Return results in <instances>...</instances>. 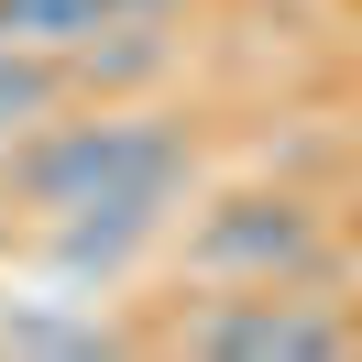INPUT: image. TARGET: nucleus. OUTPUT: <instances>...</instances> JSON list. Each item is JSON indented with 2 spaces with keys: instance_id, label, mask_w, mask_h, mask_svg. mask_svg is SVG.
Segmentation results:
<instances>
[{
  "instance_id": "1",
  "label": "nucleus",
  "mask_w": 362,
  "mask_h": 362,
  "mask_svg": "<svg viewBox=\"0 0 362 362\" xmlns=\"http://www.w3.org/2000/svg\"><path fill=\"white\" fill-rule=\"evenodd\" d=\"M329 230H340V209L318 198V187L274 176V187H220V198L198 187L165 252H176L187 286H286Z\"/></svg>"
},
{
  "instance_id": "2",
  "label": "nucleus",
  "mask_w": 362,
  "mask_h": 362,
  "mask_svg": "<svg viewBox=\"0 0 362 362\" xmlns=\"http://www.w3.org/2000/svg\"><path fill=\"white\" fill-rule=\"evenodd\" d=\"M154 351H198V362H351L362 351V296L198 286L187 308L154 318Z\"/></svg>"
},
{
  "instance_id": "3",
  "label": "nucleus",
  "mask_w": 362,
  "mask_h": 362,
  "mask_svg": "<svg viewBox=\"0 0 362 362\" xmlns=\"http://www.w3.org/2000/svg\"><path fill=\"white\" fill-rule=\"evenodd\" d=\"M176 220H187L176 187H99V198L33 220V264H45L55 286H77V296H121L165 242H176Z\"/></svg>"
},
{
  "instance_id": "4",
  "label": "nucleus",
  "mask_w": 362,
  "mask_h": 362,
  "mask_svg": "<svg viewBox=\"0 0 362 362\" xmlns=\"http://www.w3.org/2000/svg\"><path fill=\"white\" fill-rule=\"evenodd\" d=\"M66 66H77V99H154L187 66V11H121L88 45H66Z\"/></svg>"
},
{
  "instance_id": "5",
  "label": "nucleus",
  "mask_w": 362,
  "mask_h": 362,
  "mask_svg": "<svg viewBox=\"0 0 362 362\" xmlns=\"http://www.w3.org/2000/svg\"><path fill=\"white\" fill-rule=\"evenodd\" d=\"M0 351H45V362H99V351H154V329L88 308V296H0Z\"/></svg>"
},
{
  "instance_id": "6",
  "label": "nucleus",
  "mask_w": 362,
  "mask_h": 362,
  "mask_svg": "<svg viewBox=\"0 0 362 362\" xmlns=\"http://www.w3.org/2000/svg\"><path fill=\"white\" fill-rule=\"evenodd\" d=\"M55 110H77V66L55 45H0V143H23Z\"/></svg>"
},
{
  "instance_id": "7",
  "label": "nucleus",
  "mask_w": 362,
  "mask_h": 362,
  "mask_svg": "<svg viewBox=\"0 0 362 362\" xmlns=\"http://www.w3.org/2000/svg\"><path fill=\"white\" fill-rule=\"evenodd\" d=\"M110 23V0H0V33H11V45H88V33Z\"/></svg>"
},
{
  "instance_id": "8",
  "label": "nucleus",
  "mask_w": 362,
  "mask_h": 362,
  "mask_svg": "<svg viewBox=\"0 0 362 362\" xmlns=\"http://www.w3.org/2000/svg\"><path fill=\"white\" fill-rule=\"evenodd\" d=\"M121 11H198V0H110V23H121Z\"/></svg>"
},
{
  "instance_id": "9",
  "label": "nucleus",
  "mask_w": 362,
  "mask_h": 362,
  "mask_svg": "<svg viewBox=\"0 0 362 362\" xmlns=\"http://www.w3.org/2000/svg\"><path fill=\"white\" fill-rule=\"evenodd\" d=\"M11 230H23V220H11V209H0V264H11Z\"/></svg>"
},
{
  "instance_id": "10",
  "label": "nucleus",
  "mask_w": 362,
  "mask_h": 362,
  "mask_svg": "<svg viewBox=\"0 0 362 362\" xmlns=\"http://www.w3.org/2000/svg\"><path fill=\"white\" fill-rule=\"evenodd\" d=\"M0 45H11V33H0Z\"/></svg>"
}]
</instances>
